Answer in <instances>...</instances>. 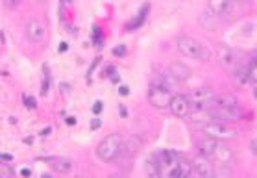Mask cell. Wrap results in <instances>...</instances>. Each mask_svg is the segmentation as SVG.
<instances>
[{"label":"cell","instance_id":"6da1fadb","mask_svg":"<svg viewBox=\"0 0 257 178\" xmlns=\"http://www.w3.org/2000/svg\"><path fill=\"white\" fill-rule=\"evenodd\" d=\"M207 112H209L213 121H222V123L239 121V119L242 117V108H240L239 101L231 95L215 97Z\"/></svg>","mask_w":257,"mask_h":178},{"label":"cell","instance_id":"7a4b0ae2","mask_svg":"<svg viewBox=\"0 0 257 178\" xmlns=\"http://www.w3.org/2000/svg\"><path fill=\"white\" fill-rule=\"evenodd\" d=\"M154 156H156V161H158L159 165V176H183V158L185 156L172 152V150H161V152Z\"/></svg>","mask_w":257,"mask_h":178},{"label":"cell","instance_id":"3957f363","mask_svg":"<svg viewBox=\"0 0 257 178\" xmlns=\"http://www.w3.org/2000/svg\"><path fill=\"white\" fill-rule=\"evenodd\" d=\"M178 50H180L183 56H187V58H193V59H198V61H207L211 58V50L209 47H205L204 43H200L198 39H194V37H178Z\"/></svg>","mask_w":257,"mask_h":178},{"label":"cell","instance_id":"277c9868","mask_svg":"<svg viewBox=\"0 0 257 178\" xmlns=\"http://www.w3.org/2000/svg\"><path fill=\"white\" fill-rule=\"evenodd\" d=\"M124 148V141L120 134H109L107 137H104L96 147V156L102 161H113L117 160L120 152Z\"/></svg>","mask_w":257,"mask_h":178},{"label":"cell","instance_id":"5b68a950","mask_svg":"<svg viewBox=\"0 0 257 178\" xmlns=\"http://www.w3.org/2000/svg\"><path fill=\"white\" fill-rule=\"evenodd\" d=\"M172 93L170 87L161 80V82H154L148 89V102L152 104L156 110H169L170 102H172Z\"/></svg>","mask_w":257,"mask_h":178},{"label":"cell","instance_id":"8992f818","mask_svg":"<svg viewBox=\"0 0 257 178\" xmlns=\"http://www.w3.org/2000/svg\"><path fill=\"white\" fill-rule=\"evenodd\" d=\"M202 132H204L205 136L218 139V141H231V139H235L237 134H239V132L235 130V128H231L228 123L213 121V119L202 125Z\"/></svg>","mask_w":257,"mask_h":178},{"label":"cell","instance_id":"52a82bcc","mask_svg":"<svg viewBox=\"0 0 257 178\" xmlns=\"http://www.w3.org/2000/svg\"><path fill=\"white\" fill-rule=\"evenodd\" d=\"M187 97H189V102H191L193 112H207L213 99H215V93L207 87H196V89H193Z\"/></svg>","mask_w":257,"mask_h":178},{"label":"cell","instance_id":"ba28073f","mask_svg":"<svg viewBox=\"0 0 257 178\" xmlns=\"http://www.w3.org/2000/svg\"><path fill=\"white\" fill-rule=\"evenodd\" d=\"M170 113L178 119H185L191 115L193 108H191V102H189L187 95H174L172 97V102H170Z\"/></svg>","mask_w":257,"mask_h":178},{"label":"cell","instance_id":"9c48e42d","mask_svg":"<svg viewBox=\"0 0 257 178\" xmlns=\"http://www.w3.org/2000/svg\"><path fill=\"white\" fill-rule=\"evenodd\" d=\"M26 37L34 43H43L47 39V26L41 21L32 19V21L26 23Z\"/></svg>","mask_w":257,"mask_h":178},{"label":"cell","instance_id":"30bf717a","mask_svg":"<svg viewBox=\"0 0 257 178\" xmlns=\"http://www.w3.org/2000/svg\"><path fill=\"white\" fill-rule=\"evenodd\" d=\"M193 163L196 176H213L215 174V163H211V158H207V156H196V158H193Z\"/></svg>","mask_w":257,"mask_h":178},{"label":"cell","instance_id":"8fae6325","mask_svg":"<svg viewBox=\"0 0 257 178\" xmlns=\"http://www.w3.org/2000/svg\"><path fill=\"white\" fill-rule=\"evenodd\" d=\"M211 160L216 161V163H220V165H228V163H231V160H233V150H231L224 141H218V145H216V148H215V154H213Z\"/></svg>","mask_w":257,"mask_h":178},{"label":"cell","instance_id":"7c38bea8","mask_svg":"<svg viewBox=\"0 0 257 178\" xmlns=\"http://www.w3.org/2000/svg\"><path fill=\"white\" fill-rule=\"evenodd\" d=\"M207 6H209V10L215 13V15L224 17V15H229V13H231L233 4H231V0H207Z\"/></svg>","mask_w":257,"mask_h":178},{"label":"cell","instance_id":"4fadbf2b","mask_svg":"<svg viewBox=\"0 0 257 178\" xmlns=\"http://www.w3.org/2000/svg\"><path fill=\"white\" fill-rule=\"evenodd\" d=\"M50 163V169L56 172H59V174H67V172L72 171V161L67 160V158H52V160H48Z\"/></svg>","mask_w":257,"mask_h":178},{"label":"cell","instance_id":"5bb4252c","mask_svg":"<svg viewBox=\"0 0 257 178\" xmlns=\"http://www.w3.org/2000/svg\"><path fill=\"white\" fill-rule=\"evenodd\" d=\"M216 145H218V139H215V137H209V136H205V139H202V141L198 143L200 154L207 156V158H213V154H215Z\"/></svg>","mask_w":257,"mask_h":178},{"label":"cell","instance_id":"9a60e30c","mask_svg":"<svg viewBox=\"0 0 257 178\" xmlns=\"http://www.w3.org/2000/svg\"><path fill=\"white\" fill-rule=\"evenodd\" d=\"M220 63H222L224 67H235L237 65V56H235V52L231 50V48H220Z\"/></svg>","mask_w":257,"mask_h":178},{"label":"cell","instance_id":"2e32d148","mask_svg":"<svg viewBox=\"0 0 257 178\" xmlns=\"http://www.w3.org/2000/svg\"><path fill=\"white\" fill-rule=\"evenodd\" d=\"M233 80L239 83V85H246V83H250L248 65H237V69L233 71Z\"/></svg>","mask_w":257,"mask_h":178},{"label":"cell","instance_id":"e0dca14e","mask_svg":"<svg viewBox=\"0 0 257 178\" xmlns=\"http://www.w3.org/2000/svg\"><path fill=\"white\" fill-rule=\"evenodd\" d=\"M248 74H250V82L257 83V54L253 56V59H250V63H248Z\"/></svg>","mask_w":257,"mask_h":178},{"label":"cell","instance_id":"ac0fdd59","mask_svg":"<svg viewBox=\"0 0 257 178\" xmlns=\"http://www.w3.org/2000/svg\"><path fill=\"white\" fill-rule=\"evenodd\" d=\"M148 10H150V6H143V10L139 12V17H137V21L128 26V32H132V30H135V28H139L141 24H143V21H145V15H146V12H148Z\"/></svg>","mask_w":257,"mask_h":178},{"label":"cell","instance_id":"d6986e66","mask_svg":"<svg viewBox=\"0 0 257 178\" xmlns=\"http://www.w3.org/2000/svg\"><path fill=\"white\" fill-rule=\"evenodd\" d=\"M0 172H2V176H4V178H10V176H13V174H15V171H13L8 163H0Z\"/></svg>","mask_w":257,"mask_h":178},{"label":"cell","instance_id":"ffe728a7","mask_svg":"<svg viewBox=\"0 0 257 178\" xmlns=\"http://www.w3.org/2000/svg\"><path fill=\"white\" fill-rule=\"evenodd\" d=\"M21 2H23V0H4V6H6L8 10H15V8L21 6Z\"/></svg>","mask_w":257,"mask_h":178},{"label":"cell","instance_id":"44dd1931","mask_svg":"<svg viewBox=\"0 0 257 178\" xmlns=\"http://www.w3.org/2000/svg\"><path fill=\"white\" fill-rule=\"evenodd\" d=\"M250 150L253 154H257V139H251L250 141Z\"/></svg>","mask_w":257,"mask_h":178},{"label":"cell","instance_id":"7402d4cb","mask_svg":"<svg viewBox=\"0 0 257 178\" xmlns=\"http://www.w3.org/2000/svg\"><path fill=\"white\" fill-rule=\"evenodd\" d=\"M124 52H126V48H124V47H118V48H115V50H113V54H115V56H122Z\"/></svg>","mask_w":257,"mask_h":178},{"label":"cell","instance_id":"603a6c76","mask_svg":"<svg viewBox=\"0 0 257 178\" xmlns=\"http://www.w3.org/2000/svg\"><path fill=\"white\" fill-rule=\"evenodd\" d=\"M93 112L94 113H100V112H102V102H94V108H93Z\"/></svg>","mask_w":257,"mask_h":178},{"label":"cell","instance_id":"cb8c5ba5","mask_svg":"<svg viewBox=\"0 0 257 178\" xmlns=\"http://www.w3.org/2000/svg\"><path fill=\"white\" fill-rule=\"evenodd\" d=\"M26 106H28V108H35V101L32 99V97H30V99H26Z\"/></svg>","mask_w":257,"mask_h":178},{"label":"cell","instance_id":"d4e9b609","mask_svg":"<svg viewBox=\"0 0 257 178\" xmlns=\"http://www.w3.org/2000/svg\"><path fill=\"white\" fill-rule=\"evenodd\" d=\"M67 123H69V125H76V119H74V117H67Z\"/></svg>","mask_w":257,"mask_h":178},{"label":"cell","instance_id":"484cf974","mask_svg":"<svg viewBox=\"0 0 257 178\" xmlns=\"http://www.w3.org/2000/svg\"><path fill=\"white\" fill-rule=\"evenodd\" d=\"M23 176H30V174H32V171H30V169H23Z\"/></svg>","mask_w":257,"mask_h":178},{"label":"cell","instance_id":"4316f807","mask_svg":"<svg viewBox=\"0 0 257 178\" xmlns=\"http://www.w3.org/2000/svg\"><path fill=\"white\" fill-rule=\"evenodd\" d=\"M2 160H4V161H12V156H10V154H2Z\"/></svg>","mask_w":257,"mask_h":178},{"label":"cell","instance_id":"83f0119b","mask_svg":"<svg viewBox=\"0 0 257 178\" xmlns=\"http://www.w3.org/2000/svg\"><path fill=\"white\" fill-rule=\"evenodd\" d=\"M120 93H122V95H128V87L122 85V87H120Z\"/></svg>","mask_w":257,"mask_h":178},{"label":"cell","instance_id":"f1b7e54d","mask_svg":"<svg viewBox=\"0 0 257 178\" xmlns=\"http://www.w3.org/2000/svg\"><path fill=\"white\" fill-rule=\"evenodd\" d=\"M255 97H257V89H255Z\"/></svg>","mask_w":257,"mask_h":178},{"label":"cell","instance_id":"f546056e","mask_svg":"<svg viewBox=\"0 0 257 178\" xmlns=\"http://www.w3.org/2000/svg\"><path fill=\"white\" fill-rule=\"evenodd\" d=\"M67 2H72V0H67Z\"/></svg>","mask_w":257,"mask_h":178}]
</instances>
